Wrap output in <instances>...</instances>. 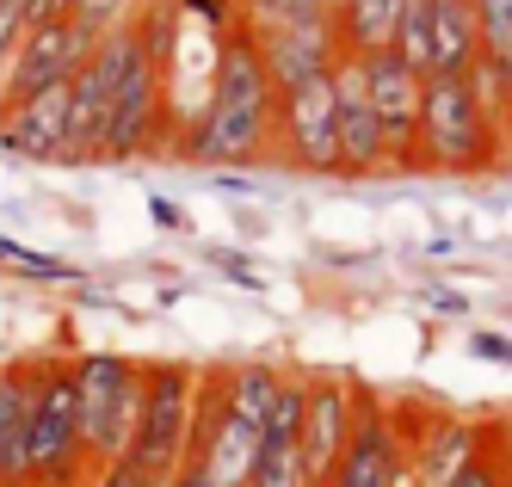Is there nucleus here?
Returning a JSON list of instances; mask_svg holds the SVG:
<instances>
[{
    "label": "nucleus",
    "instance_id": "f257e3e1",
    "mask_svg": "<svg viewBox=\"0 0 512 487\" xmlns=\"http://www.w3.org/2000/svg\"><path fill=\"white\" fill-rule=\"evenodd\" d=\"M272 142H278V87L247 19H235L216 37V74H210L204 111L179 130L173 155L192 167H260L272 161Z\"/></svg>",
    "mask_w": 512,
    "mask_h": 487
},
{
    "label": "nucleus",
    "instance_id": "f03ea898",
    "mask_svg": "<svg viewBox=\"0 0 512 487\" xmlns=\"http://www.w3.org/2000/svg\"><path fill=\"white\" fill-rule=\"evenodd\" d=\"M512 118L482 87V74H426L420 99V173L445 179H482L506 167Z\"/></svg>",
    "mask_w": 512,
    "mask_h": 487
},
{
    "label": "nucleus",
    "instance_id": "7ed1b4c3",
    "mask_svg": "<svg viewBox=\"0 0 512 487\" xmlns=\"http://www.w3.org/2000/svg\"><path fill=\"white\" fill-rule=\"evenodd\" d=\"M93 457L75 407V352L31 358V487H87Z\"/></svg>",
    "mask_w": 512,
    "mask_h": 487
},
{
    "label": "nucleus",
    "instance_id": "20e7f679",
    "mask_svg": "<svg viewBox=\"0 0 512 487\" xmlns=\"http://www.w3.org/2000/svg\"><path fill=\"white\" fill-rule=\"evenodd\" d=\"M142 383H149V358H130L112 346H87L75 352V407H81V438L87 457L118 463L136 438V414H142Z\"/></svg>",
    "mask_w": 512,
    "mask_h": 487
},
{
    "label": "nucleus",
    "instance_id": "39448f33",
    "mask_svg": "<svg viewBox=\"0 0 512 487\" xmlns=\"http://www.w3.org/2000/svg\"><path fill=\"white\" fill-rule=\"evenodd\" d=\"M198 383L204 364L192 358H149V383H142V414L130 438V463L149 469L155 481H173L192 451V420H198Z\"/></svg>",
    "mask_w": 512,
    "mask_h": 487
},
{
    "label": "nucleus",
    "instance_id": "423d86ee",
    "mask_svg": "<svg viewBox=\"0 0 512 487\" xmlns=\"http://www.w3.org/2000/svg\"><path fill=\"white\" fill-rule=\"evenodd\" d=\"M167 136V62L149 50V37H142V50L130 56L124 81L112 93V111H105V136H99V161L105 167H124V161H142L155 155Z\"/></svg>",
    "mask_w": 512,
    "mask_h": 487
},
{
    "label": "nucleus",
    "instance_id": "0eeeda50",
    "mask_svg": "<svg viewBox=\"0 0 512 487\" xmlns=\"http://www.w3.org/2000/svg\"><path fill=\"white\" fill-rule=\"evenodd\" d=\"M272 161L309 179H334L340 173V99H334V74L278 93V142Z\"/></svg>",
    "mask_w": 512,
    "mask_h": 487
},
{
    "label": "nucleus",
    "instance_id": "6e6552de",
    "mask_svg": "<svg viewBox=\"0 0 512 487\" xmlns=\"http://www.w3.org/2000/svg\"><path fill=\"white\" fill-rule=\"evenodd\" d=\"M395 50L420 74H469L482 62V13L475 0H408Z\"/></svg>",
    "mask_w": 512,
    "mask_h": 487
},
{
    "label": "nucleus",
    "instance_id": "1a4fd4ad",
    "mask_svg": "<svg viewBox=\"0 0 512 487\" xmlns=\"http://www.w3.org/2000/svg\"><path fill=\"white\" fill-rule=\"evenodd\" d=\"M105 31L81 25V19H50V25H25L19 50L0 74V105H19V99H38L50 87H68L81 74V62L93 56Z\"/></svg>",
    "mask_w": 512,
    "mask_h": 487
},
{
    "label": "nucleus",
    "instance_id": "9d476101",
    "mask_svg": "<svg viewBox=\"0 0 512 487\" xmlns=\"http://www.w3.org/2000/svg\"><path fill=\"white\" fill-rule=\"evenodd\" d=\"M364 68V93L377 105V124L389 142V173H420V99H426V74L401 56V50H371L358 56Z\"/></svg>",
    "mask_w": 512,
    "mask_h": 487
},
{
    "label": "nucleus",
    "instance_id": "9b49d317",
    "mask_svg": "<svg viewBox=\"0 0 512 487\" xmlns=\"http://www.w3.org/2000/svg\"><path fill=\"white\" fill-rule=\"evenodd\" d=\"M327 487H414L408 438H401V420L383 395L358 389V420H352V438H346L340 469Z\"/></svg>",
    "mask_w": 512,
    "mask_h": 487
},
{
    "label": "nucleus",
    "instance_id": "f8f14e48",
    "mask_svg": "<svg viewBox=\"0 0 512 487\" xmlns=\"http://www.w3.org/2000/svg\"><path fill=\"white\" fill-rule=\"evenodd\" d=\"M352 420H358V389L346 377H309V407H303L297 457H303V469H309L315 487L334 481L340 451H346V438H352Z\"/></svg>",
    "mask_w": 512,
    "mask_h": 487
},
{
    "label": "nucleus",
    "instance_id": "ddd939ff",
    "mask_svg": "<svg viewBox=\"0 0 512 487\" xmlns=\"http://www.w3.org/2000/svg\"><path fill=\"white\" fill-rule=\"evenodd\" d=\"M253 31V25H247ZM253 44L266 56V74L272 87H303V81H321V74H334L346 44H340V25L334 19H303V25H266L253 31Z\"/></svg>",
    "mask_w": 512,
    "mask_h": 487
},
{
    "label": "nucleus",
    "instance_id": "4468645a",
    "mask_svg": "<svg viewBox=\"0 0 512 487\" xmlns=\"http://www.w3.org/2000/svg\"><path fill=\"white\" fill-rule=\"evenodd\" d=\"M334 99H340V179H377V173H389V142H383L371 93H364L358 56H340Z\"/></svg>",
    "mask_w": 512,
    "mask_h": 487
},
{
    "label": "nucleus",
    "instance_id": "2eb2a0df",
    "mask_svg": "<svg viewBox=\"0 0 512 487\" xmlns=\"http://www.w3.org/2000/svg\"><path fill=\"white\" fill-rule=\"evenodd\" d=\"M0 148L31 167H62L68 148V87H50L38 99L0 105Z\"/></svg>",
    "mask_w": 512,
    "mask_h": 487
},
{
    "label": "nucleus",
    "instance_id": "dca6fc26",
    "mask_svg": "<svg viewBox=\"0 0 512 487\" xmlns=\"http://www.w3.org/2000/svg\"><path fill=\"white\" fill-rule=\"evenodd\" d=\"M0 487H31V358L0 364Z\"/></svg>",
    "mask_w": 512,
    "mask_h": 487
},
{
    "label": "nucleus",
    "instance_id": "f3484780",
    "mask_svg": "<svg viewBox=\"0 0 512 487\" xmlns=\"http://www.w3.org/2000/svg\"><path fill=\"white\" fill-rule=\"evenodd\" d=\"M408 0H334V25L346 56H371V50H395V31Z\"/></svg>",
    "mask_w": 512,
    "mask_h": 487
},
{
    "label": "nucleus",
    "instance_id": "a211bd4d",
    "mask_svg": "<svg viewBox=\"0 0 512 487\" xmlns=\"http://www.w3.org/2000/svg\"><path fill=\"white\" fill-rule=\"evenodd\" d=\"M475 13H482V62H475V74L512 118V0H475Z\"/></svg>",
    "mask_w": 512,
    "mask_h": 487
},
{
    "label": "nucleus",
    "instance_id": "6ab92c4d",
    "mask_svg": "<svg viewBox=\"0 0 512 487\" xmlns=\"http://www.w3.org/2000/svg\"><path fill=\"white\" fill-rule=\"evenodd\" d=\"M278 389H284V370H278V364H266V358H241V364H223V401L235 407V414L260 420V426H266V414H272Z\"/></svg>",
    "mask_w": 512,
    "mask_h": 487
},
{
    "label": "nucleus",
    "instance_id": "aec40b11",
    "mask_svg": "<svg viewBox=\"0 0 512 487\" xmlns=\"http://www.w3.org/2000/svg\"><path fill=\"white\" fill-rule=\"evenodd\" d=\"M512 481V438H500V426L488 432V444H482V451H475L445 487H506Z\"/></svg>",
    "mask_w": 512,
    "mask_h": 487
},
{
    "label": "nucleus",
    "instance_id": "412c9836",
    "mask_svg": "<svg viewBox=\"0 0 512 487\" xmlns=\"http://www.w3.org/2000/svg\"><path fill=\"white\" fill-rule=\"evenodd\" d=\"M303 407H309V377L284 370V389H278L272 414H266V438H272V444H297V432H303Z\"/></svg>",
    "mask_w": 512,
    "mask_h": 487
},
{
    "label": "nucleus",
    "instance_id": "4be33fe9",
    "mask_svg": "<svg viewBox=\"0 0 512 487\" xmlns=\"http://www.w3.org/2000/svg\"><path fill=\"white\" fill-rule=\"evenodd\" d=\"M241 19L253 31H266V25H303V19H334V0H241Z\"/></svg>",
    "mask_w": 512,
    "mask_h": 487
},
{
    "label": "nucleus",
    "instance_id": "5701e85b",
    "mask_svg": "<svg viewBox=\"0 0 512 487\" xmlns=\"http://www.w3.org/2000/svg\"><path fill=\"white\" fill-rule=\"evenodd\" d=\"M247 487H315V481H309V469L297 457V444H272L266 438V451H260V463H253Z\"/></svg>",
    "mask_w": 512,
    "mask_h": 487
},
{
    "label": "nucleus",
    "instance_id": "b1692460",
    "mask_svg": "<svg viewBox=\"0 0 512 487\" xmlns=\"http://www.w3.org/2000/svg\"><path fill=\"white\" fill-rule=\"evenodd\" d=\"M136 7H142V0H75V19L93 25V31H112V25L136 19Z\"/></svg>",
    "mask_w": 512,
    "mask_h": 487
},
{
    "label": "nucleus",
    "instance_id": "393cba45",
    "mask_svg": "<svg viewBox=\"0 0 512 487\" xmlns=\"http://www.w3.org/2000/svg\"><path fill=\"white\" fill-rule=\"evenodd\" d=\"M87 487H167V481H155L149 469H136L130 457H118V463H99Z\"/></svg>",
    "mask_w": 512,
    "mask_h": 487
},
{
    "label": "nucleus",
    "instance_id": "a878e982",
    "mask_svg": "<svg viewBox=\"0 0 512 487\" xmlns=\"http://www.w3.org/2000/svg\"><path fill=\"white\" fill-rule=\"evenodd\" d=\"M19 37H25V0H0V74H7Z\"/></svg>",
    "mask_w": 512,
    "mask_h": 487
},
{
    "label": "nucleus",
    "instance_id": "bb28decb",
    "mask_svg": "<svg viewBox=\"0 0 512 487\" xmlns=\"http://www.w3.org/2000/svg\"><path fill=\"white\" fill-rule=\"evenodd\" d=\"M149 216L161 222V229H186V216H179V210H173L167 198H149Z\"/></svg>",
    "mask_w": 512,
    "mask_h": 487
},
{
    "label": "nucleus",
    "instance_id": "cd10ccee",
    "mask_svg": "<svg viewBox=\"0 0 512 487\" xmlns=\"http://www.w3.org/2000/svg\"><path fill=\"white\" fill-rule=\"evenodd\" d=\"M475 352H482V358H512V346L506 340H494V333H475V340H469Z\"/></svg>",
    "mask_w": 512,
    "mask_h": 487
},
{
    "label": "nucleus",
    "instance_id": "c85d7f7f",
    "mask_svg": "<svg viewBox=\"0 0 512 487\" xmlns=\"http://www.w3.org/2000/svg\"><path fill=\"white\" fill-rule=\"evenodd\" d=\"M167 487H210V481H204V475H198V469H192V463H186V469H179V475H173V481H167Z\"/></svg>",
    "mask_w": 512,
    "mask_h": 487
},
{
    "label": "nucleus",
    "instance_id": "c756f323",
    "mask_svg": "<svg viewBox=\"0 0 512 487\" xmlns=\"http://www.w3.org/2000/svg\"><path fill=\"white\" fill-rule=\"evenodd\" d=\"M13 259H19V241H7V235H0V266H13Z\"/></svg>",
    "mask_w": 512,
    "mask_h": 487
}]
</instances>
